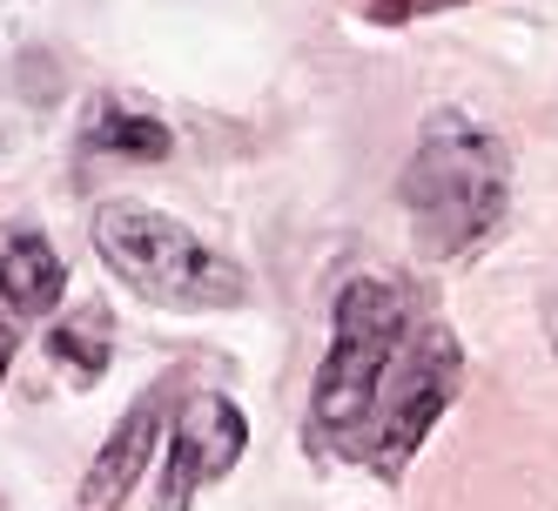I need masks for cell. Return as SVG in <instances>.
Here are the masks:
<instances>
[{
  "instance_id": "6da1fadb",
  "label": "cell",
  "mask_w": 558,
  "mask_h": 511,
  "mask_svg": "<svg viewBox=\"0 0 558 511\" xmlns=\"http://www.w3.org/2000/svg\"><path fill=\"white\" fill-rule=\"evenodd\" d=\"M397 195H404V216L417 229V243L430 256L458 263L485 243L511 209V155L485 122L445 108V114L424 122L404 175H397Z\"/></svg>"
},
{
  "instance_id": "7a4b0ae2",
  "label": "cell",
  "mask_w": 558,
  "mask_h": 511,
  "mask_svg": "<svg viewBox=\"0 0 558 511\" xmlns=\"http://www.w3.org/2000/svg\"><path fill=\"white\" fill-rule=\"evenodd\" d=\"M404 337V296L390 277H356L343 283L337 309H330V350L310 390V424L316 438L343 458L371 451V424H377V398L390 384V357Z\"/></svg>"
},
{
  "instance_id": "3957f363",
  "label": "cell",
  "mask_w": 558,
  "mask_h": 511,
  "mask_svg": "<svg viewBox=\"0 0 558 511\" xmlns=\"http://www.w3.org/2000/svg\"><path fill=\"white\" fill-rule=\"evenodd\" d=\"M95 250L135 296L162 309H243L250 277L235 269L216 243H203L189 222L142 209V203H108L95 216Z\"/></svg>"
},
{
  "instance_id": "277c9868",
  "label": "cell",
  "mask_w": 558,
  "mask_h": 511,
  "mask_svg": "<svg viewBox=\"0 0 558 511\" xmlns=\"http://www.w3.org/2000/svg\"><path fill=\"white\" fill-rule=\"evenodd\" d=\"M458 384H464V357H458L451 330H424L411 343L404 370H397V384H390V404H377V424H371V451L364 458H371L377 478H404L411 471V458L424 451L437 417L451 411Z\"/></svg>"
},
{
  "instance_id": "5b68a950",
  "label": "cell",
  "mask_w": 558,
  "mask_h": 511,
  "mask_svg": "<svg viewBox=\"0 0 558 511\" xmlns=\"http://www.w3.org/2000/svg\"><path fill=\"white\" fill-rule=\"evenodd\" d=\"M250 451V417L235 398L209 390L175 417V438L162 458V485H155V511H189L195 491H209L216 478H229L235 458Z\"/></svg>"
},
{
  "instance_id": "8992f818",
  "label": "cell",
  "mask_w": 558,
  "mask_h": 511,
  "mask_svg": "<svg viewBox=\"0 0 558 511\" xmlns=\"http://www.w3.org/2000/svg\"><path fill=\"white\" fill-rule=\"evenodd\" d=\"M155 438H162V390H142L122 411V424L108 430V445L95 451L82 491H74V511H122V498L142 485V471L155 458Z\"/></svg>"
},
{
  "instance_id": "52a82bcc",
  "label": "cell",
  "mask_w": 558,
  "mask_h": 511,
  "mask_svg": "<svg viewBox=\"0 0 558 511\" xmlns=\"http://www.w3.org/2000/svg\"><path fill=\"white\" fill-rule=\"evenodd\" d=\"M68 296V263L41 229H21L8 250H0V303L21 309V317H54Z\"/></svg>"
},
{
  "instance_id": "ba28073f",
  "label": "cell",
  "mask_w": 558,
  "mask_h": 511,
  "mask_svg": "<svg viewBox=\"0 0 558 511\" xmlns=\"http://www.w3.org/2000/svg\"><path fill=\"white\" fill-rule=\"evenodd\" d=\"M82 142H88L95 155H129V162H169V155H175V135H169L162 114L129 108V101H114V95L88 114Z\"/></svg>"
},
{
  "instance_id": "9c48e42d",
  "label": "cell",
  "mask_w": 558,
  "mask_h": 511,
  "mask_svg": "<svg viewBox=\"0 0 558 511\" xmlns=\"http://www.w3.org/2000/svg\"><path fill=\"white\" fill-rule=\"evenodd\" d=\"M48 350L74 370V377H101L108 370V350H114V324L101 317V309H68V317L54 324V337H48Z\"/></svg>"
},
{
  "instance_id": "30bf717a",
  "label": "cell",
  "mask_w": 558,
  "mask_h": 511,
  "mask_svg": "<svg viewBox=\"0 0 558 511\" xmlns=\"http://www.w3.org/2000/svg\"><path fill=\"white\" fill-rule=\"evenodd\" d=\"M8 364H14V330L0 324V384H8Z\"/></svg>"
}]
</instances>
